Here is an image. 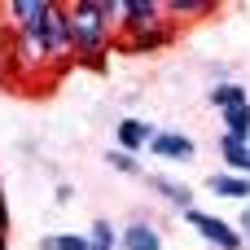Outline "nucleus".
Instances as JSON below:
<instances>
[{
	"instance_id": "1",
	"label": "nucleus",
	"mask_w": 250,
	"mask_h": 250,
	"mask_svg": "<svg viewBox=\"0 0 250 250\" xmlns=\"http://www.w3.org/2000/svg\"><path fill=\"white\" fill-rule=\"evenodd\" d=\"M114 13H119V0H79V4H66L75 62L101 66V57L114 44Z\"/></svg>"
},
{
	"instance_id": "2",
	"label": "nucleus",
	"mask_w": 250,
	"mask_h": 250,
	"mask_svg": "<svg viewBox=\"0 0 250 250\" xmlns=\"http://www.w3.org/2000/svg\"><path fill=\"white\" fill-rule=\"evenodd\" d=\"M167 9L158 0H119V13H114V26L123 40H136V35H149V31H163Z\"/></svg>"
},
{
	"instance_id": "3",
	"label": "nucleus",
	"mask_w": 250,
	"mask_h": 250,
	"mask_svg": "<svg viewBox=\"0 0 250 250\" xmlns=\"http://www.w3.org/2000/svg\"><path fill=\"white\" fill-rule=\"evenodd\" d=\"M40 40H44V53H48L53 75H62V70L75 62V48H70V22H66V4H53V9H48Z\"/></svg>"
},
{
	"instance_id": "4",
	"label": "nucleus",
	"mask_w": 250,
	"mask_h": 250,
	"mask_svg": "<svg viewBox=\"0 0 250 250\" xmlns=\"http://www.w3.org/2000/svg\"><path fill=\"white\" fill-rule=\"evenodd\" d=\"M185 220L198 229V237H202V242H211L215 250H242V242H246V237H242L229 220H220V215H211V211L189 207V211H185Z\"/></svg>"
},
{
	"instance_id": "5",
	"label": "nucleus",
	"mask_w": 250,
	"mask_h": 250,
	"mask_svg": "<svg viewBox=\"0 0 250 250\" xmlns=\"http://www.w3.org/2000/svg\"><path fill=\"white\" fill-rule=\"evenodd\" d=\"M48 9H53V0H9V4H4L9 31L40 35V31H44V18H48Z\"/></svg>"
},
{
	"instance_id": "6",
	"label": "nucleus",
	"mask_w": 250,
	"mask_h": 250,
	"mask_svg": "<svg viewBox=\"0 0 250 250\" xmlns=\"http://www.w3.org/2000/svg\"><path fill=\"white\" fill-rule=\"evenodd\" d=\"M149 149H154V158H167V163H193V154H198V145L185 132H154Z\"/></svg>"
},
{
	"instance_id": "7",
	"label": "nucleus",
	"mask_w": 250,
	"mask_h": 250,
	"mask_svg": "<svg viewBox=\"0 0 250 250\" xmlns=\"http://www.w3.org/2000/svg\"><path fill=\"white\" fill-rule=\"evenodd\" d=\"M154 132H158V127H149V123H141V119H123V123L114 127V136H119L114 149H123V154H141V149L154 141Z\"/></svg>"
},
{
	"instance_id": "8",
	"label": "nucleus",
	"mask_w": 250,
	"mask_h": 250,
	"mask_svg": "<svg viewBox=\"0 0 250 250\" xmlns=\"http://www.w3.org/2000/svg\"><path fill=\"white\" fill-rule=\"evenodd\" d=\"M119 246L123 250H163V237H158V229H149V224H127L123 233H119Z\"/></svg>"
},
{
	"instance_id": "9",
	"label": "nucleus",
	"mask_w": 250,
	"mask_h": 250,
	"mask_svg": "<svg viewBox=\"0 0 250 250\" xmlns=\"http://www.w3.org/2000/svg\"><path fill=\"white\" fill-rule=\"evenodd\" d=\"M211 193H220V198H237V202H246L250 198V176H233V171H215L211 180Z\"/></svg>"
},
{
	"instance_id": "10",
	"label": "nucleus",
	"mask_w": 250,
	"mask_h": 250,
	"mask_svg": "<svg viewBox=\"0 0 250 250\" xmlns=\"http://www.w3.org/2000/svg\"><path fill=\"white\" fill-rule=\"evenodd\" d=\"M220 154H224V163H229L233 176H250V141L224 136V141H220Z\"/></svg>"
},
{
	"instance_id": "11",
	"label": "nucleus",
	"mask_w": 250,
	"mask_h": 250,
	"mask_svg": "<svg viewBox=\"0 0 250 250\" xmlns=\"http://www.w3.org/2000/svg\"><path fill=\"white\" fill-rule=\"evenodd\" d=\"M171 26H163V31H149V35H136V40H119V48H127V53H158V48H167L171 44Z\"/></svg>"
},
{
	"instance_id": "12",
	"label": "nucleus",
	"mask_w": 250,
	"mask_h": 250,
	"mask_svg": "<svg viewBox=\"0 0 250 250\" xmlns=\"http://www.w3.org/2000/svg\"><path fill=\"white\" fill-rule=\"evenodd\" d=\"M250 97H246V88L242 83H215L211 88V105L224 114V110H237V105H246Z\"/></svg>"
},
{
	"instance_id": "13",
	"label": "nucleus",
	"mask_w": 250,
	"mask_h": 250,
	"mask_svg": "<svg viewBox=\"0 0 250 250\" xmlns=\"http://www.w3.org/2000/svg\"><path fill=\"white\" fill-rule=\"evenodd\" d=\"M149 185H154L167 202H176L180 211H189V207H193V189H189V185H176V180H163V176H149Z\"/></svg>"
},
{
	"instance_id": "14",
	"label": "nucleus",
	"mask_w": 250,
	"mask_h": 250,
	"mask_svg": "<svg viewBox=\"0 0 250 250\" xmlns=\"http://www.w3.org/2000/svg\"><path fill=\"white\" fill-rule=\"evenodd\" d=\"M224 136L233 141H250V101L237 110H224Z\"/></svg>"
},
{
	"instance_id": "15",
	"label": "nucleus",
	"mask_w": 250,
	"mask_h": 250,
	"mask_svg": "<svg viewBox=\"0 0 250 250\" xmlns=\"http://www.w3.org/2000/svg\"><path fill=\"white\" fill-rule=\"evenodd\" d=\"M171 18H198V13H215V0H171L163 4Z\"/></svg>"
},
{
	"instance_id": "16",
	"label": "nucleus",
	"mask_w": 250,
	"mask_h": 250,
	"mask_svg": "<svg viewBox=\"0 0 250 250\" xmlns=\"http://www.w3.org/2000/svg\"><path fill=\"white\" fill-rule=\"evenodd\" d=\"M119 242V233H114V224H105V220H97L92 224V233H88V250H114Z\"/></svg>"
},
{
	"instance_id": "17",
	"label": "nucleus",
	"mask_w": 250,
	"mask_h": 250,
	"mask_svg": "<svg viewBox=\"0 0 250 250\" xmlns=\"http://www.w3.org/2000/svg\"><path fill=\"white\" fill-rule=\"evenodd\" d=\"M40 250H88V237H79V233H57V237H44Z\"/></svg>"
},
{
	"instance_id": "18",
	"label": "nucleus",
	"mask_w": 250,
	"mask_h": 250,
	"mask_svg": "<svg viewBox=\"0 0 250 250\" xmlns=\"http://www.w3.org/2000/svg\"><path fill=\"white\" fill-rule=\"evenodd\" d=\"M105 163H110L114 171H127V176H141V163H136L132 154H123V149H110V154H105Z\"/></svg>"
},
{
	"instance_id": "19",
	"label": "nucleus",
	"mask_w": 250,
	"mask_h": 250,
	"mask_svg": "<svg viewBox=\"0 0 250 250\" xmlns=\"http://www.w3.org/2000/svg\"><path fill=\"white\" fill-rule=\"evenodd\" d=\"M0 237H9V202L0 198Z\"/></svg>"
},
{
	"instance_id": "20",
	"label": "nucleus",
	"mask_w": 250,
	"mask_h": 250,
	"mask_svg": "<svg viewBox=\"0 0 250 250\" xmlns=\"http://www.w3.org/2000/svg\"><path fill=\"white\" fill-rule=\"evenodd\" d=\"M237 233H242V237H250V207L242 211V224H237Z\"/></svg>"
},
{
	"instance_id": "21",
	"label": "nucleus",
	"mask_w": 250,
	"mask_h": 250,
	"mask_svg": "<svg viewBox=\"0 0 250 250\" xmlns=\"http://www.w3.org/2000/svg\"><path fill=\"white\" fill-rule=\"evenodd\" d=\"M4 40H9V18H4V9H0V48H4Z\"/></svg>"
},
{
	"instance_id": "22",
	"label": "nucleus",
	"mask_w": 250,
	"mask_h": 250,
	"mask_svg": "<svg viewBox=\"0 0 250 250\" xmlns=\"http://www.w3.org/2000/svg\"><path fill=\"white\" fill-rule=\"evenodd\" d=\"M0 250H9V237H0Z\"/></svg>"
},
{
	"instance_id": "23",
	"label": "nucleus",
	"mask_w": 250,
	"mask_h": 250,
	"mask_svg": "<svg viewBox=\"0 0 250 250\" xmlns=\"http://www.w3.org/2000/svg\"><path fill=\"white\" fill-rule=\"evenodd\" d=\"M0 198H4V189H0Z\"/></svg>"
}]
</instances>
